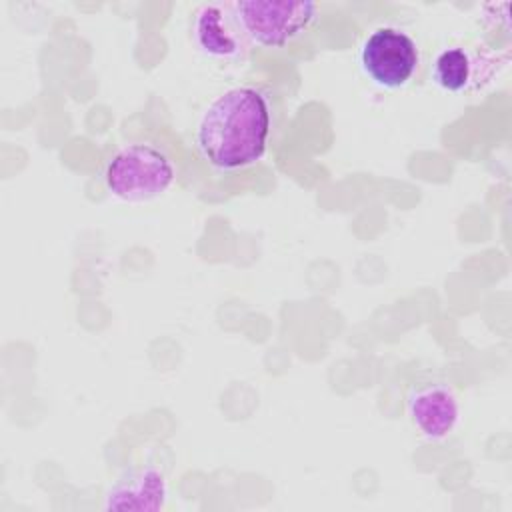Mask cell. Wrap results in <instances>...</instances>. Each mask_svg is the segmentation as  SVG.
<instances>
[{"label":"cell","instance_id":"1","mask_svg":"<svg viewBox=\"0 0 512 512\" xmlns=\"http://www.w3.org/2000/svg\"><path fill=\"white\" fill-rule=\"evenodd\" d=\"M270 136V106L262 90L234 86L216 96L196 126L202 158L218 170H240L256 164Z\"/></svg>","mask_w":512,"mask_h":512},{"label":"cell","instance_id":"2","mask_svg":"<svg viewBox=\"0 0 512 512\" xmlns=\"http://www.w3.org/2000/svg\"><path fill=\"white\" fill-rule=\"evenodd\" d=\"M176 178L172 160L154 144L134 142L116 150L106 168L104 182L112 196L126 202H144L166 192Z\"/></svg>","mask_w":512,"mask_h":512},{"label":"cell","instance_id":"3","mask_svg":"<svg viewBox=\"0 0 512 512\" xmlns=\"http://www.w3.org/2000/svg\"><path fill=\"white\" fill-rule=\"evenodd\" d=\"M248 42L264 48H282L316 20V2L288 0H234L228 2Z\"/></svg>","mask_w":512,"mask_h":512},{"label":"cell","instance_id":"4","mask_svg":"<svg viewBox=\"0 0 512 512\" xmlns=\"http://www.w3.org/2000/svg\"><path fill=\"white\" fill-rule=\"evenodd\" d=\"M418 62L420 54L414 38L396 26L374 28L360 44V66L364 74L388 90L406 86Z\"/></svg>","mask_w":512,"mask_h":512},{"label":"cell","instance_id":"5","mask_svg":"<svg viewBox=\"0 0 512 512\" xmlns=\"http://www.w3.org/2000/svg\"><path fill=\"white\" fill-rule=\"evenodd\" d=\"M510 54L452 46L442 50L432 66L434 82L446 92H476L490 84L506 66Z\"/></svg>","mask_w":512,"mask_h":512},{"label":"cell","instance_id":"6","mask_svg":"<svg viewBox=\"0 0 512 512\" xmlns=\"http://www.w3.org/2000/svg\"><path fill=\"white\" fill-rule=\"evenodd\" d=\"M406 410L418 434L432 442L448 438L460 420L458 398L442 382L412 386L406 396Z\"/></svg>","mask_w":512,"mask_h":512},{"label":"cell","instance_id":"7","mask_svg":"<svg viewBox=\"0 0 512 512\" xmlns=\"http://www.w3.org/2000/svg\"><path fill=\"white\" fill-rule=\"evenodd\" d=\"M192 36L200 52L220 60L242 58L250 44L228 2L202 4L194 12Z\"/></svg>","mask_w":512,"mask_h":512},{"label":"cell","instance_id":"8","mask_svg":"<svg viewBox=\"0 0 512 512\" xmlns=\"http://www.w3.org/2000/svg\"><path fill=\"white\" fill-rule=\"evenodd\" d=\"M166 500V480L154 468H136L120 476L106 494L108 510H158Z\"/></svg>","mask_w":512,"mask_h":512}]
</instances>
